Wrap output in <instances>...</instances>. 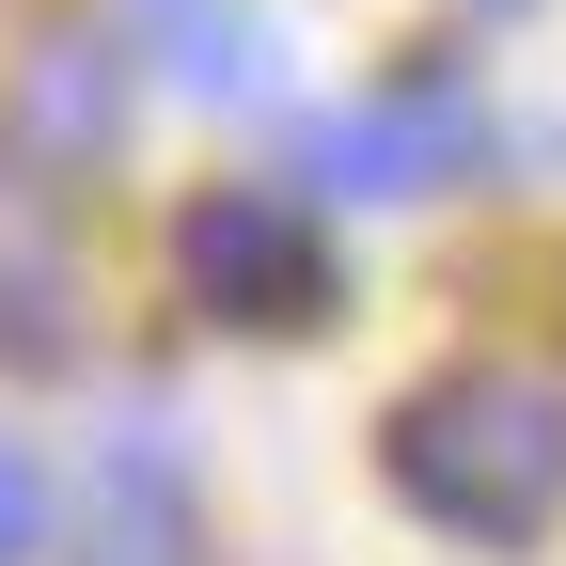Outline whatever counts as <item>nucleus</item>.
I'll return each mask as SVG.
<instances>
[{
	"label": "nucleus",
	"mask_w": 566,
	"mask_h": 566,
	"mask_svg": "<svg viewBox=\"0 0 566 566\" xmlns=\"http://www.w3.org/2000/svg\"><path fill=\"white\" fill-rule=\"evenodd\" d=\"M394 488L441 535L472 551H520L566 520V378H520V363H457L394 409Z\"/></svg>",
	"instance_id": "f257e3e1"
},
{
	"label": "nucleus",
	"mask_w": 566,
	"mask_h": 566,
	"mask_svg": "<svg viewBox=\"0 0 566 566\" xmlns=\"http://www.w3.org/2000/svg\"><path fill=\"white\" fill-rule=\"evenodd\" d=\"M472 158H488V95L457 80V63H409V80L346 95V111L300 142V174H315V189H346V205H409V189H457Z\"/></svg>",
	"instance_id": "f03ea898"
},
{
	"label": "nucleus",
	"mask_w": 566,
	"mask_h": 566,
	"mask_svg": "<svg viewBox=\"0 0 566 566\" xmlns=\"http://www.w3.org/2000/svg\"><path fill=\"white\" fill-rule=\"evenodd\" d=\"M174 268H189V300L237 315V331H315L331 315V237H315L300 189H205L174 221Z\"/></svg>",
	"instance_id": "7ed1b4c3"
},
{
	"label": "nucleus",
	"mask_w": 566,
	"mask_h": 566,
	"mask_svg": "<svg viewBox=\"0 0 566 566\" xmlns=\"http://www.w3.org/2000/svg\"><path fill=\"white\" fill-rule=\"evenodd\" d=\"M111 126H126V63L95 32H32L17 48V142L32 158H111Z\"/></svg>",
	"instance_id": "20e7f679"
},
{
	"label": "nucleus",
	"mask_w": 566,
	"mask_h": 566,
	"mask_svg": "<svg viewBox=\"0 0 566 566\" xmlns=\"http://www.w3.org/2000/svg\"><path fill=\"white\" fill-rule=\"evenodd\" d=\"M95 535H111V566H174L189 488H174V441H158V424H126V441H111V472H95Z\"/></svg>",
	"instance_id": "39448f33"
},
{
	"label": "nucleus",
	"mask_w": 566,
	"mask_h": 566,
	"mask_svg": "<svg viewBox=\"0 0 566 566\" xmlns=\"http://www.w3.org/2000/svg\"><path fill=\"white\" fill-rule=\"evenodd\" d=\"M32 142H0V315L48 346V300H63V252H48V174H17Z\"/></svg>",
	"instance_id": "423d86ee"
},
{
	"label": "nucleus",
	"mask_w": 566,
	"mask_h": 566,
	"mask_svg": "<svg viewBox=\"0 0 566 566\" xmlns=\"http://www.w3.org/2000/svg\"><path fill=\"white\" fill-rule=\"evenodd\" d=\"M174 80L189 95H268L283 80V32L237 17V0H174Z\"/></svg>",
	"instance_id": "0eeeda50"
},
{
	"label": "nucleus",
	"mask_w": 566,
	"mask_h": 566,
	"mask_svg": "<svg viewBox=\"0 0 566 566\" xmlns=\"http://www.w3.org/2000/svg\"><path fill=\"white\" fill-rule=\"evenodd\" d=\"M48 551V472H32V441L0 424V566H32Z\"/></svg>",
	"instance_id": "6e6552de"
}]
</instances>
